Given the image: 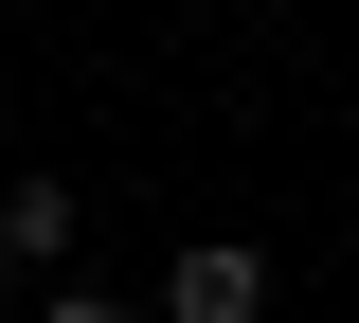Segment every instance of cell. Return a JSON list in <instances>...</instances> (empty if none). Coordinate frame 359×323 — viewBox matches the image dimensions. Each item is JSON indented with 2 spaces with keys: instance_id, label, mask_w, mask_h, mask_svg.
I'll use <instances>...</instances> for the list:
<instances>
[{
  "instance_id": "obj_1",
  "label": "cell",
  "mask_w": 359,
  "mask_h": 323,
  "mask_svg": "<svg viewBox=\"0 0 359 323\" xmlns=\"http://www.w3.org/2000/svg\"><path fill=\"white\" fill-rule=\"evenodd\" d=\"M162 323H269V252L252 233H198V252L162 270Z\"/></svg>"
},
{
  "instance_id": "obj_2",
  "label": "cell",
  "mask_w": 359,
  "mask_h": 323,
  "mask_svg": "<svg viewBox=\"0 0 359 323\" xmlns=\"http://www.w3.org/2000/svg\"><path fill=\"white\" fill-rule=\"evenodd\" d=\"M72 233H90V198L54 180V162H18V180H0V252H18V270H36V287L72 270Z\"/></svg>"
},
{
  "instance_id": "obj_3",
  "label": "cell",
  "mask_w": 359,
  "mask_h": 323,
  "mask_svg": "<svg viewBox=\"0 0 359 323\" xmlns=\"http://www.w3.org/2000/svg\"><path fill=\"white\" fill-rule=\"evenodd\" d=\"M36 323H162V305H126V287H36Z\"/></svg>"
},
{
  "instance_id": "obj_4",
  "label": "cell",
  "mask_w": 359,
  "mask_h": 323,
  "mask_svg": "<svg viewBox=\"0 0 359 323\" xmlns=\"http://www.w3.org/2000/svg\"><path fill=\"white\" fill-rule=\"evenodd\" d=\"M18 305H36V270H18V252H0V323H18Z\"/></svg>"
}]
</instances>
